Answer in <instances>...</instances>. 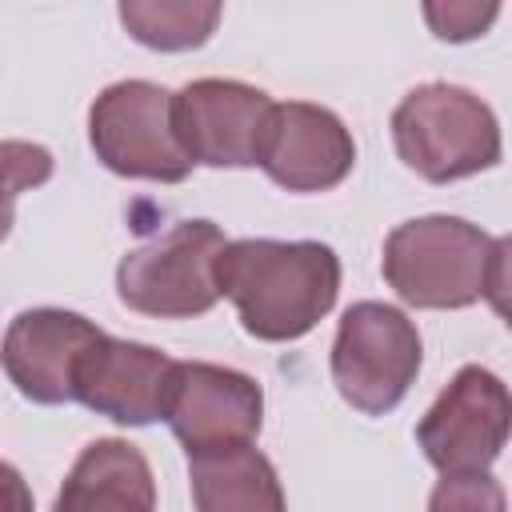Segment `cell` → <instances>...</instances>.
Masks as SVG:
<instances>
[{
    "label": "cell",
    "instance_id": "6da1fadb",
    "mask_svg": "<svg viewBox=\"0 0 512 512\" xmlns=\"http://www.w3.org/2000/svg\"><path fill=\"white\" fill-rule=\"evenodd\" d=\"M220 296L236 304V316L256 340L308 336L340 296V256L320 240H228L220 268Z\"/></svg>",
    "mask_w": 512,
    "mask_h": 512
},
{
    "label": "cell",
    "instance_id": "7a4b0ae2",
    "mask_svg": "<svg viewBox=\"0 0 512 512\" xmlns=\"http://www.w3.org/2000/svg\"><path fill=\"white\" fill-rule=\"evenodd\" d=\"M392 144L400 160L432 180L452 184L500 164V124L496 112L460 84H420L392 112Z\"/></svg>",
    "mask_w": 512,
    "mask_h": 512
},
{
    "label": "cell",
    "instance_id": "3957f363",
    "mask_svg": "<svg viewBox=\"0 0 512 512\" xmlns=\"http://www.w3.org/2000/svg\"><path fill=\"white\" fill-rule=\"evenodd\" d=\"M492 236L460 216L404 220L384 240V280L412 308H468L484 296Z\"/></svg>",
    "mask_w": 512,
    "mask_h": 512
},
{
    "label": "cell",
    "instance_id": "277c9868",
    "mask_svg": "<svg viewBox=\"0 0 512 512\" xmlns=\"http://www.w3.org/2000/svg\"><path fill=\"white\" fill-rule=\"evenodd\" d=\"M228 240L212 220H180L168 232L124 252L116 296L124 308L156 320H192L220 300V256Z\"/></svg>",
    "mask_w": 512,
    "mask_h": 512
},
{
    "label": "cell",
    "instance_id": "5b68a950",
    "mask_svg": "<svg viewBox=\"0 0 512 512\" xmlns=\"http://www.w3.org/2000/svg\"><path fill=\"white\" fill-rule=\"evenodd\" d=\"M168 88L152 80H116L88 108V140L96 160L132 180L180 184L192 172V160L176 136Z\"/></svg>",
    "mask_w": 512,
    "mask_h": 512
},
{
    "label": "cell",
    "instance_id": "8992f818",
    "mask_svg": "<svg viewBox=\"0 0 512 512\" xmlns=\"http://www.w3.org/2000/svg\"><path fill=\"white\" fill-rule=\"evenodd\" d=\"M424 360L416 324L380 300H360L340 316L332 340V384L364 416L392 412Z\"/></svg>",
    "mask_w": 512,
    "mask_h": 512
},
{
    "label": "cell",
    "instance_id": "52a82bcc",
    "mask_svg": "<svg viewBox=\"0 0 512 512\" xmlns=\"http://www.w3.org/2000/svg\"><path fill=\"white\" fill-rule=\"evenodd\" d=\"M512 436V392L508 384L480 368L464 364L448 388L432 400L416 424V440L432 468L452 472H488Z\"/></svg>",
    "mask_w": 512,
    "mask_h": 512
},
{
    "label": "cell",
    "instance_id": "ba28073f",
    "mask_svg": "<svg viewBox=\"0 0 512 512\" xmlns=\"http://www.w3.org/2000/svg\"><path fill=\"white\" fill-rule=\"evenodd\" d=\"M164 420L188 456L240 448L260 436L264 392L248 372L208 360H176Z\"/></svg>",
    "mask_w": 512,
    "mask_h": 512
},
{
    "label": "cell",
    "instance_id": "9c48e42d",
    "mask_svg": "<svg viewBox=\"0 0 512 512\" xmlns=\"http://www.w3.org/2000/svg\"><path fill=\"white\" fill-rule=\"evenodd\" d=\"M276 100L244 80L204 76L172 96L176 136L192 164L204 168H248L260 164Z\"/></svg>",
    "mask_w": 512,
    "mask_h": 512
},
{
    "label": "cell",
    "instance_id": "30bf717a",
    "mask_svg": "<svg viewBox=\"0 0 512 512\" xmlns=\"http://www.w3.org/2000/svg\"><path fill=\"white\" fill-rule=\"evenodd\" d=\"M104 336L88 316L68 308H28L4 332V372L36 404L76 400V376L88 348Z\"/></svg>",
    "mask_w": 512,
    "mask_h": 512
},
{
    "label": "cell",
    "instance_id": "8fae6325",
    "mask_svg": "<svg viewBox=\"0 0 512 512\" xmlns=\"http://www.w3.org/2000/svg\"><path fill=\"white\" fill-rule=\"evenodd\" d=\"M356 164V144L344 120L308 100H284L272 108L260 168L288 192H328Z\"/></svg>",
    "mask_w": 512,
    "mask_h": 512
},
{
    "label": "cell",
    "instance_id": "7c38bea8",
    "mask_svg": "<svg viewBox=\"0 0 512 512\" xmlns=\"http://www.w3.org/2000/svg\"><path fill=\"white\" fill-rule=\"evenodd\" d=\"M176 360L164 356L152 344L100 336L76 376V400L116 424L140 428L152 420H164L168 388H172Z\"/></svg>",
    "mask_w": 512,
    "mask_h": 512
},
{
    "label": "cell",
    "instance_id": "4fadbf2b",
    "mask_svg": "<svg viewBox=\"0 0 512 512\" xmlns=\"http://www.w3.org/2000/svg\"><path fill=\"white\" fill-rule=\"evenodd\" d=\"M52 512H156L148 456L120 436L92 440L64 476Z\"/></svg>",
    "mask_w": 512,
    "mask_h": 512
},
{
    "label": "cell",
    "instance_id": "5bb4252c",
    "mask_svg": "<svg viewBox=\"0 0 512 512\" xmlns=\"http://www.w3.org/2000/svg\"><path fill=\"white\" fill-rule=\"evenodd\" d=\"M196 512H288L280 476L256 444L188 456Z\"/></svg>",
    "mask_w": 512,
    "mask_h": 512
},
{
    "label": "cell",
    "instance_id": "9a60e30c",
    "mask_svg": "<svg viewBox=\"0 0 512 512\" xmlns=\"http://www.w3.org/2000/svg\"><path fill=\"white\" fill-rule=\"evenodd\" d=\"M120 24L128 28L132 40L156 52H184L200 48L216 24H220V4H188V0H124L120 4Z\"/></svg>",
    "mask_w": 512,
    "mask_h": 512
},
{
    "label": "cell",
    "instance_id": "2e32d148",
    "mask_svg": "<svg viewBox=\"0 0 512 512\" xmlns=\"http://www.w3.org/2000/svg\"><path fill=\"white\" fill-rule=\"evenodd\" d=\"M428 512H508V500L488 472H452L432 488Z\"/></svg>",
    "mask_w": 512,
    "mask_h": 512
},
{
    "label": "cell",
    "instance_id": "e0dca14e",
    "mask_svg": "<svg viewBox=\"0 0 512 512\" xmlns=\"http://www.w3.org/2000/svg\"><path fill=\"white\" fill-rule=\"evenodd\" d=\"M496 16H500L496 4H424V20L432 24V32L452 44L484 36V28Z\"/></svg>",
    "mask_w": 512,
    "mask_h": 512
},
{
    "label": "cell",
    "instance_id": "ac0fdd59",
    "mask_svg": "<svg viewBox=\"0 0 512 512\" xmlns=\"http://www.w3.org/2000/svg\"><path fill=\"white\" fill-rule=\"evenodd\" d=\"M484 300L492 312L512 328V232L492 240V260H488V280H484Z\"/></svg>",
    "mask_w": 512,
    "mask_h": 512
}]
</instances>
